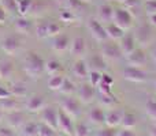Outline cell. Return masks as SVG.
Wrapping results in <instances>:
<instances>
[{
  "label": "cell",
  "instance_id": "obj_20",
  "mask_svg": "<svg viewBox=\"0 0 156 136\" xmlns=\"http://www.w3.org/2000/svg\"><path fill=\"white\" fill-rule=\"evenodd\" d=\"M7 123L8 127L16 129V128H22V125L25 124V116L23 113H21L19 110L16 112H11L7 113Z\"/></svg>",
  "mask_w": 156,
  "mask_h": 136
},
{
  "label": "cell",
  "instance_id": "obj_19",
  "mask_svg": "<svg viewBox=\"0 0 156 136\" xmlns=\"http://www.w3.org/2000/svg\"><path fill=\"white\" fill-rule=\"evenodd\" d=\"M88 120L94 125H101V124H104L105 120V112L100 106L92 108L88 113Z\"/></svg>",
  "mask_w": 156,
  "mask_h": 136
},
{
  "label": "cell",
  "instance_id": "obj_51",
  "mask_svg": "<svg viewBox=\"0 0 156 136\" xmlns=\"http://www.w3.org/2000/svg\"><path fill=\"white\" fill-rule=\"evenodd\" d=\"M118 136H137L136 132L133 129H123L122 128L121 131H118Z\"/></svg>",
  "mask_w": 156,
  "mask_h": 136
},
{
  "label": "cell",
  "instance_id": "obj_46",
  "mask_svg": "<svg viewBox=\"0 0 156 136\" xmlns=\"http://www.w3.org/2000/svg\"><path fill=\"white\" fill-rule=\"evenodd\" d=\"M11 97H12V94H11L10 88L4 87V86H0V101L7 99V98H11Z\"/></svg>",
  "mask_w": 156,
  "mask_h": 136
},
{
  "label": "cell",
  "instance_id": "obj_42",
  "mask_svg": "<svg viewBox=\"0 0 156 136\" xmlns=\"http://www.w3.org/2000/svg\"><path fill=\"white\" fill-rule=\"evenodd\" d=\"M74 19H76V15H74L73 11H62V14H60V21L62 22H66V23H71V22H74Z\"/></svg>",
  "mask_w": 156,
  "mask_h": 136
},
{
  "label": "cell",
  "instance_id": "obj_48",
  "mask_svg": "<svg viewBox=\"0 0 156 136\" xmlns=\"http://www.w3.org/2000/svg\"><path fill=\"white\" fill-rule=\"evenodd\" d=\"M123 4L127 10H133V8H136V7L140 5V0H126Z\"/></svg>",
  "mask_w": 156,
  "mask_h": 136
},
{
  "label": "cell",
  "instance_id": "obj_32",
  "mask_svg": "<svg viewBox=\"0 0 156 136\" xmlns=\"http://www.w3.org/2000/svg\"><path fill=\"white\" fill-rule=\"evenodd\" d=\"M60 63L58 61V60H55V59H51V60H47L45 61V72L48 75H55V74H59V71H60Z\"/></svg>",
  "mask_w": 156,
  "mask_h": 136
},
{
  "label": "cell",
  "instance_id": "obj_5",
  "mask_svg": "<svg viewBox=\"0 0 156 136\" xmlns=\"http://www.w3.org/2000/svg\"><path fill=\"white\" fill-rule=\"evenodd\" d=\"M74 127L76 125L73 124V118L69 114H66L62 109H59V112H58V131L67 136H73Z\"/></svg>",
  "mask_w": 156,
  "mask_h": 136
},
{
  "label": "cell",
  "instance_id": "obj_1",
  "mask_svg": "<svg viewBox=\"0 0 156 136\" xmlns=\"http://www.w3.org/2000/svg\"><path fill=\"white\" fill-rule=\"evenodd\" d=\"M45 61L36 52H27L23 60V69L27 76L32 79H37L44 71H45Z\"/></svg>",
  "mask_w": 156,
  "mask_h": 136
},
{
  "label": "cell",
  "instance_id": "obj_34",
  "mask_svg": "<svg viewBox=\"0 0 156 136\" xmlns=\"http://www.w3.org/2000/svg\"><path fill=\"white\" fill-rule=\"evenodd\" d=\"M66 4L70 8V11H73L74 14L80 12V11H82L83 8H85V2H83V0H69Z\"/></svg>",
  "mask_w": 156,
  "mask_h": 136
},
{
  "label": "cell",
  "instance_id": "obj_22",
  "mask_svg": "<svg viewBox=\"0 0 156 136\" xmlns=\"http://www.w3.org/2000/svg\"><path fill=\"white\" fill-rule=\"evenodd\" d=\"M71 72H73V75L77 76L78 79H85V78H88V75H89L88 64H86L83 60L78 59L74 61L73 67H71Z\"/></svg>",
  "mask_w": 156,
  "mask_h": 136
},
{
  "label": "cell",
  "instance_id": "obj_33",
  "mask_svg": "<svg viewBox=\"0 0 156 136\" xmlns=\"http://www.w3.org/2000/svg\"><path fill=\"white\" fill-rule=\"evenodd\" d=\"M59 91H60V93H62L65 97L73 95V93L76 91V86H74V83L71 82L70 79L65 78V80H63V85H62V87H60Z\"/></svg>",
  "mask_w": 156,
  "mask_h": 136
},
{
  "label": "cell",
  "instance_id": "obj_57",
  "mask_svg": "<svg viewBox=\"0 0 156 136\" xmlns=\"http://www.w3.org/2000/svg\"><path fill=\"white\" fill-rule=\"evenodd\" d=\"M154 87H155V90H156V80H155V83H154Z\"/></svg>",
  "mask_w": 156,
  "mask_h": 136
},
{
  "label": "cell",
  "instance_id": "obj_27",
  "mask_svg": "<svg viewBox=\"0 0 156 136\" xmlns=\"http://www.w3.org/2000/svg\"><path fill=\"white\" fill-rule=\"evenodd\" d=\"M63 80H65V76L62 74H55V75H51L47 82V87L48 90L51 91H59L60 87L63 85Z\"/></svg>",
  "mask_w": 156,
  "mask_h": 136
},
{
  "label": "cell",
  "instance_id": "obj_49",
  "mask_svg": "<svg viewBox=\"0 0 156 136\" xmlns=\"http://www.w3.org/2000/svg\"><path fill=\"white\" fill-rule=\"evenodd\" d=\"M101 83H105V85L112 86V85H114L112 76H111L110 74H105V72H103V74H101Z\"/></svg>",
  "mask_w": 156,
  "mask_h": 136
},
{
  "label": "cell",
  "instance_id": "obj_39",
  "mask_svg": "<svg viewBox=\"0 0 156 136\" xmlns=\"http://www.w3.org/2000/svg\"><path fill=\"white\" fill-rule=\"evenodd\" d=\"M94 136H118V129L105 127V128H103V129H99V131L94 134Z\"/></svg>",
  "mask_w": 156,
  "mask_h": 136
},
{
  "label": "cell",
  "instance_id": "obj_31",
  "mask_svg": "<svg viewBox=\"0 0 156 136\" xmlns=\"http://www.w3.org/2000/svg\"><path fill=\"white\" fill-rule=\"evenodd\" d=\"M21 134L23 136H38V124L36 123H26L22 125Z\"/></svg>",
  "mask_w": 156,
  "mask_h": 136
},
{
  "label": "cell",
  "instance_id": "obj_4",
  "mask_svg": "<svg viewBox=\"0 0 156 136\" xmlns=\"http://www.w3.org/2000/svg\"><path fill=\"white\" fill-rule=\"evenodd\" d=\"M122 76L125 80H129L132 83H143L147 80V74L143 68H137V67H132L127 65L123 68L122 71Z\"/></svg>",
  "mask_w": 156,
  "mask_h": 136
},
{
  "label": "cell",
  "instance_id": "obj_35",
  "mask_svg": "<svg viewBox=\"0 0 156 136\" xmlns=\"http://www.w3.org/2000/svg\"><path fill=\"white\" fill-rule=\"evenodd\" d=\"M101 74H103V72L96 71V69H93V71H89L88 79H89V83H90L93 87H97V86L100 85V82H101Z\"/></svg>",
  "mask_w": 156,
  "mask_h": 136
},
{
  "label": "cell",
  "instance_id": "obj_16",
  "mask_svg": "<svg viewBox=\"0 0 156 136\" xmlns=\"http://www.w3.org/2000/svg\"><path fill=\"white\" fill-rule=\"evenodd\" d=\"M70 52H71V55L76 57H81L85 55L86 42H85V40H83V37L77 35V37L73 38V41H71V44H70Z\"/></svg>",
  "mask_w": 156,
  "mask_h": 136
},
{
  "label": "cell",
  "instance_id": "obj_3",
  "mask_svg": "<svg viewBox=\"0 0 156 136\" xmlns=\"http://www.w3.org/2000/svg\"><path fill=\"white\" fill-rule=\"evenodd\" d=\"M86 27H88L90 35L97 41V42H105V41L108 40L107 30H105V27L103 26L101 22H100L99 19L89 18L88 21H86Z\"/></svg>",
  "mask_w": 156,
  "mask_h": 136
},
{
  "label": "cell",
  "instance_id": "obj_36",
  "mask_svg": "<svg viewBox=\"0 0 156 136\" xmlns=\"http://www.w3.org/2000/svg\"><path fill=\"white\" fill-rule=\"evenodd\" d=\"M36 34H37L38 38L48 37V22H40L36 26Z\"/></svg>",
  "mask_w": 156,
  "mask_h": 136
},
{
  "label": "cell",
  "instance_id": "obj_37",
  "mask_svg": "<svg viewBox=\"0 0 156 136\" xmlns=\"http://www.w3.org/2000/svg\"><path fill=\"white\" fill-rule=\"evenodd\" d=\"M62 34V27L56 22H48V37H56Z\"/></svg>",
  "mask_w": 156,
  "mask_h": 136
},
{
  "label": "cell",
  "instance_id": "obj_8",
  "mask_svg": "<svg viewBox=\"0 0 156 136\" xmlns=\"http://www.w3.org/2000/svg\"><path fill=\"white\" fill-rule=\"evenodd\" d=\"M58 112H59V109H55L52 106H45L40 112L41 123L47 124L56 132H58Z\"/></svg>",
  "mask_w": 156,
  "mask_h": 136
},
{
  "label": "cell",
  "instance_id": "obj_6",
  "mask_svg": "<svg viewBox=\"0 0 156 136\" xmlns=\"http://www.w3.org/2000/svg\"><path fill=\"white\" fill-rule=\"evenodd\" d=\"M100 55H101L103 59L108 60V61H116L123 56L121 48H119V44L115 42H105L101 46V53Z\"/></svg>",
  "mask_w": 156,
  "mask_h": 136
},
{
  "label": "cell",
  "instance_id": "obj_13",
  "mask_svg": "<svg viewBox=\"0 0 156 136\" xmlns=\"http://www.w3.org/2000/svg\"><path fill=\"white\" fill-rule=\"evenodd\" d=\"M122 117H123V110L121 109H108L105 110V120L104 124L110 128H116L121 125Z\"/></svg>",
  "mask_w": 156,
  "mask_h": 136
},
{
  "label": "cell",
  "instance_id": "obj_43",
  "mask_svg": "<svg viewBox=\"0 0 156 136\" xmlns=\"http://www.w3.org/2000/svg\"><path fill=\"white\" fill-rule=\"evenodd\" d=\"M2 5L10 12H16V0H2Z\"/></svg>",
  "mask_w": 156,
  "mask_h": 136
},
{
  "label": "cell",
  "instance_id": "obj_52",
  "mask_svg": "<svg viewBox=\"0 0 156 136\" xmlns=\"http://www.w3.org/2000/svg\"><path fill=\"white\" fill-rule=\"evenodd\" d=\"M148 21H149V25H151V26L156 27V14H155V15H149L148 16Z\"/></svg>",
  "mask_w": 156,
  "mask_h": 136
},
{
  "label": "cell",
  "instance_id": "obj_56",
  "mask_svg": "<svg viewBox=\"0 0 156 136\" xmlns=\"http://www.w3.org/2000/svg\"><path fill=\"white\" fill-rule=\"evenodd\" d=\"M58 2H59V3H67L69 0H58Z\"/></svg>",
  "mask_w": 156,
  "mask_h": 136
},
{
  "label": "cell",
  "instance_id": "obj_47",
  "mask_svg": "<svg viewBox=\"0 0 156 136\" xmlns=\"http://www.w3.org/2000/svg\"><path fill=\"white\" fill-rule=\"evenodd\" d=\"M0 136H16L14 128L11 127H0Z\"/></svg>",
  "mask_w": 156,
  "mask_h": 136
},
{
  "label": "cell",
  "instance_id": "obj_15",
  "mask_svg": "<svg viewBox=\"0 0 156 136\" xmlns=\"http://www.w3.org/2000/svg\"><path fill=\"white\" fill-rule=\"evenodd\" d=\"M44 108H45V99H44L43 95L34 94V95L29 97V99L26 102V109L30 113H40Z\"/></svg>",
  "mask_w": 156,
  "mask_h": 136
},
{
  "label": "cell",
  "instance_id": "obj_25",
  "mask_svg": "<svg viewBox=\"0 0 156 136\" xmlns=\"http://www.w3.org/2000/svg\"><path fill=\"white\" fill-rule=\"evenodd\" d=\"M14 75V64L10 60L0 61V80H8Z\"/></svg>",
  "mask_w": 156,
  "mask_h": 136
},
{
  "label": "cell",
  "instance_id": "obj_7",
  "mask_svg": "<svg viewBox=\"0 0 156 136\" xmlns=\"http://www.w3.org/2000/svg\"><path fill=\"white\" fill-rule=\"evenodd\" d=\"M60 109L74 120L80 116V101L77 98H73L71 95L65 97L60 102Z\"/></svg>",
  "mask_w": 156,
  "mask_h": 136
},
{
  "label": "cell",
  "instance_id": "obj_14",
  "mask_svg": "<svg viewBox=\"0 0 156 136\" xmlns=\"http://www.w3.org/2000/svg\"><path fill=\"white\" fill-rule=\"evenodd\" d=\"M136 41L138 44H141L143 46L149 45V42L152 41V30L149 27V25H141L134 33Z\"/></svg>",
  "mask_w": 156,
  "mask_h": 136
},
{
  "label": "cell",
  "instance_id": "obj_54",
  "mask_svg": "<svg viewBox=\"0 0 156 136\" xmlns=\"http://www.w3.org/2000/svg\"><path fill=\"white\" fill-rule=\"evenodd\" d=\"M151 136H156V125L151 127Z\"/></svg>",
  "mask_w": 156,
  "mask_h": 136
},
{
  "label": "cell",
  "instance_id": "obj_23",
  "mask_svg": "<svg viewBox=\"0 0 156 136\" xmlns=\"http://www.w3.org/2000/svg\"><path fill=\"white\" fill-rule=\"evenodd\" d=\"M16 110H19V102L18 99H15V97L0 101V112L11 113V112H16Z\"/></svg>",
  "mask_w": 156,
  "mask_h": 136
},
{
  "label": "cell",
  "instance_id": "obj_59",
  "mask_svg": "<svg viewBox=\"0 0 156 136\" xmlns=\"http://www.w3.org/2000/svg\"><path fill=\"white\" fill-rule=\"evenodd\" d=\"M0 120H2V112H0Z\"/></svg>",
  "mask_w": 156,
  "mask_h": 136
},
{
  "label": "cell",
  "instance_id": "obj_11",
  "mask_svg": "<svg viewBox=\"0 0 156 136\" xmlns=\"http://www.w3.org/2000/svg\"><path fill=\"white\" fill-rule=\"evenodd\" d=\"M137 41H136V37L133 33H127L122 37V40L119 41V48L122 51V55L123 56H129L132 52H134L137 49Z\"/></svg>",
  "mask_w": 156,
  "mask_h": 136
},
{
  "label": "cell",
  "instance_id": "obj_55",
  "mask_svg": "<svg viewBox=\"0 0 156 136\" xmlns=\"http://www.w3.org/2000/svg\"><path fill=\"white\" fill-rule=\"evenodd\" d=\"M115 2H118V3H122V4H123V3L126 2V0H115Z\"/></svg>",
  "mask_w": 156,
  "mask_h": 136
},
{
  "label": "cell",
  "instance_id": "obj_28",
  "mask_svg": "<svg viewBox=\"0 0 156 136\" xmlns=\"http://www.w3.org/2000/svg\"><path fill=\"white\" fill-rule=\"evenodd\" d=\"M10 91H11V94H12V97H15V98H23V97L27 95L26 85H25V83H21V82L14 83V85L10 87Z\"/></svg>",
  "mask_w": 156,
  "mask_h": 136
},
{
  "label": "cell",
  "instance_id": "obj_58",
  "mask_svg": "<svg viewBox=\"0 0 156 136\" xmlns=\"http://www.w3.org/2000/svg\"><path fill=\"white\" fill-rule=\"evenodd\" d=\"M83 2H85V3H88V2H90V0H83Z\"/></svg>",
  "mask_w": 156,
  "mask_h": 136
},
{
  "label": "cell",
  "instance_id": "obj_44",
  "mask_svg": "<svg viewBox=\"0 0 156 136\" xmlns=\"http://www.w3.org/2000/svg\"><path fill=\"white\" fill-rule=\"evenodd\" d=\"M111 87H112V86L105 85V83H101V82H100V85L97 86V88H99V91H100V94H101V95H110V94H112Z\"/></svg>",
  "mask_w": 156,
  "mask_h": 136
},
{
  "label": "cell",
  "instance_id": "obj_50",
  "mask_svg": "<svg viewBox=\"0 0 156 136\" xmlns=\"http://www.w3.org/2000/svg\"><path fill=\"white\" fill-rule=\"evenodd\" d=\"M7 21V10L0 4V25H4Z\"/></svg>",
  "mask_w": 156,
  "mask_h": 136
},
{
  "label": "cell",
  "instance_id": "obj_17",
  "mask_svg": "<svg viewBox=\"0 0 156 136\" xmlns=\"http://www.w3.org/2000/svg\"><path fill=\"white\" fill-rule=\"evenodd\" d=\"M14 29H15V32L19 33V34H29L30 30L33 29V23L29 18L19 15L18 18L15 19V22H14Z\"/></svg>",
  "mask_w": 156,
  "mask_h": 136
},
{
  "label": "cell",
  "instance_id": "obj_45",
  "mask_svg": "<svg viewBox=\"0 0 156 136\" xmlns=\"http://www.w3.org/2000/svg\"><path fill=\"white\" fill-rule=\"evenodd\" d=\"M101 102L105 105V106H111L116 102V98L114 97V94H110V95H101Z\"/></svg>",
  "mask_w": 156,
  "mask_h": 136
},
{
  "label": "cell",
  "instance_id": "obj_40",
  "mask_svg": "<svg viewBox=\"0 0 156 136\" xmlns=\"http://www.w3.org/2000/svg\"><path fill=\"white\" fill-rule=\"evenodd\" d=\"M144 8H145L147 15H155L156 14V0H145L144 3Z\"/></svg>",
  "mask_w": 156,
  "mask_h": 136
},
{
  "label": "cell",
  "instance_id": "obj_21",
  "mask_svg": "<svg viewBox=\"0 0 156 136\" xmlns=\"http://www.w3.org/2000/svg\"><path fill=\"white\" fill-rule=\"evenodd\" d=\"M71 44L69 35L66 34H59L56 37H54V41H52V49L55 52H65L66 49L69 48V45Z\"/></svg>",
  "mask_w": 156,
  "mask_h": 136
},
{
  "label": "cell",
  "instance_id": "obj_30",
  "mask_svg": "<svg viewBox=\"0 0 156 136\" xmlns=\"http://www.w3.org/2000/svg\"><path fill=\"white\" fill-rule=\"evenodd\" d=\"M145 112H147V116H148L152 121H155V123H156V98L151 97V98L147 99V102H145Z\"/></svg>",
  "mask_w": 156,
  "mask_h": 136
},
{
  "label": "cell",
  "instance_id": "obj_29",
  "mask_svg": "<svg viewBox=\"0 0 156 136\" xmlns=\"http://www.w3.org/2000/svg\"><path fill=\"white\" fill-rule=\"evenodd\" d=\"M33 4V0H16V12L21 16H26Z\"/></svg>",
  "mask_w": 156,
  "mask_h": 136
},
{
  "label": "cell",
  "instance_id": "obj_41",
  "mask_svg": "<svg viewBox=\"0 0 156 136\" xmlns=\"http://www.w3.org/2000/svg\"><path fill=\"white\" fill-rule=\"evenodd\" d=\"M89 129L83 123H78L74 127V136H88Z\"/></svg>",
  "mask_w": 156,
  "mask_h": 136
},
{
  "label": "cell",
  "instance_id": "obj_18",
  "mask_svg": "<svg viewBox=\"0 0 156 136\" xmlns=\"http://www.w3.org/2000/svg\"><path fill=\"white\" fill-rule=\"evenodd\" d=\"M97 18L100 22L111 23L114 18V8L110 4H100L97 7Z\"/></svg>",
  "mask_w": 156,
  "mask_h": 136
},
{
  "label": "cell",
  "instance_id": "obj_9",
  "mask_svg": "<svg viewBox=\"0 0 156 136\" xmlns=\"http://www.w3.org/2000/svg\"><path fill=\"white\" fill-rule=\"evenodd\" d=\"M77 99L83 105H89L94 101V87L90 83H83L77 88Z\"/></svg>",
  "mask_w": 156,
  "mask_h": 136
},
{
  "label": "cell",
  "instance_id": "obj_12",
  "mask_svg": "<svg viewBox=\"0 0 156 136\" xmlns=\"http://www.w3.org/2000/svg\"><path fill=\"white\" fill-rule=\"evenodd\" d=\"M126 60H127V64L129 65L137 67V68H143L144 65L147 64V61H148L145 52H144L141 48L136 49V51L132 52L129 56H126Z\"/></svg>",
  "mask_w": 156,
  "mask_h": 136
},
{
  "label": "cell",
  "instance_id": "obj_2",
  "mask_svg": "<svg viewBox=\"0 0 156 136\" xmlns=\"http://www.w3.org/2000/svg\"><path fill=\"white\" fill-rule=\"evenodd\" d=\"M133 18L130 10H127L126 7H121V8H114V18H112V23L116 25L118 27H121L122 30H130L133 27Z\"/></svg>",
  "mask_w": 156,
  "mask_h": 136
},
{
  "label": "cell",
  "instance_id": "obj_38",
  "mask_svg": "<svg viewBox=\"0 0 156 136\" xmlns=\"http://www.w3.org/2000/svg\"><path fill=\"white\" fill-rule=\"evenodd\" d=\"M56 131L48 127L44 123H38V136H55Z\"/></svg>",
  "mask_w": 156,
  "mask_h": 136
},
{
  "label": "cell",
  "instance_id": "obj_53",
  "mask_svg": "<svg viewBox=\"0 0 156 136\" xmlns=\"http://www.w3.org/2000/svg\"><path fill=\"white\" fill-rule=\"evenodd\" d=\"M152 60H154V63L156 64V46L154 48V51H152Z\"/></svg>",
  "mask_w": 156,
  "mask_h": 136
},
{
  "label": "cell",
  "instance_id": "obj_10",
  "mask_svg": "<svg viewBox=\"0 0 156 136\" xmlns=\"http://www.w3.org/2000/svg\"><path fill=\"white\" fill-rule=\"evenodd\" d=\"M21 48V40L16 35H8L2 41V49L5 55L14 56Z\"/></svg>",
  "mask_w": 156,
  "mask_h": 136
},
{
  "label": "cell",
  "instance_id": "obj_26",
  "mask_svg": "<svg viewBox=\"0 0 156 136\" xmlns=\"http://www.w3.org/2000/svg\"><path fill=\"white\" fill-rule=\"evenodd\" d=\"M121 127L123 129H134L137 127V117L132 112H123Z\"/></svg>",
  "mask_w": 156,
  "mask_h": 136
},
{
  "label": "cell",
  "instance_id": "obj_24",
  "mask_svg": "<svg viewBox=\"0 0 156 136\" xmlns=\"http://www.w3.org/2000/svg\"><path fill=\"white\" fill-rule=\"evenodd\" d=\"M105 30H107L108 38H111L112 41H121L122 37L126 34V33H125V30H122L121 27H118L116 25H114L112 22H111V23H107Z\"/></svg>",
  "mask_w": 156,
  "mask_h": 136
}]
</instances>
